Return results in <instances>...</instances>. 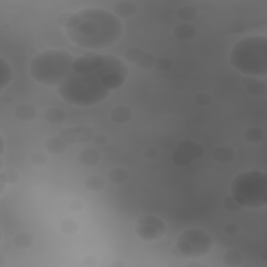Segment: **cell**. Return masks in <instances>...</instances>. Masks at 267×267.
<instances>
[{
    "label": "cell",
    "instance_id": "6da1fadb",
    "mask_svg": "<svg viewBox=\"0 0 267 267\" xmlns=\"http://www.w3.org/2000/svg\"><path fill=\"white\" fill-rule=\"evenodd\" d=\"M130 69L114 54L92 53L75 57L70 73L57 87L64 101L76 107H94L121 88Z\"/></svg>",
    "mask_w": 267,
    "mask_h": 267
},
{
    "label": "cell",
    "instance_id": "7a4b0ae2",
    "mask_svg": "<svg viewBox=\"0 0 267 267\" xmlns=\"http://www.w3.org/2000/svg\"><path fill=\"white\" fill-rule=\"evenodd\" d=\"M65 33L77 47L101 50L117 43L123 32L121 20L104 8H84L68 18Z\"/></svg>",
    "mask_w": 267,
    "mask_h": 267
},
{
    "label": "cell",
    "instance_id": "3957f363",
    "mask_svg": "<svg viewBox=\"0 0 267 267\" xmlns=\"http://www.w3.org/2000/svg\"><path fill=\"white\" fill-rule=\"evenodd\" d=\"M229 61L234 69L248 77H264L267 74V38L248 36L232 47Z\"/></svg>",
    "mask_w": 267,
    "mask_h": 267
},
{
    "label": "cell",
    "instance_id": "277c9868",
    "mask_svg": "<svg viewBox=\"0 0 267 267\" xmlns=\"http://www.w3.org/2000/svg\"><path fill=\"white\" fill-rule=\"evenodd\" d=\"M74 60L72 53L65 49H47L32 57L29 71L39 84L59 87L70 73Z\"/></svg>",
    "mask_w": 267,
    "mask_h": 267
},
{
    "label": "cell",
    "instance_id": "5b68a950",
    "mask_svg": "<svg viewBox=\"0 0 267 267\" xmlns=\"http://www.w3.org/2000/svg\"><path fill=\"white\" fill-rule=\"evenodd\" d=\"M231 196L247 209H259L267 204V175L261 170L243 171L231 184Z\"/></svg>",
    "mask_w": 267,
    "mask_h": 267
},
{
    "label": "cell",
    "instance_id": "8992f818",
    "mask_svg": "<svg viewBox=\"0 0 267 267\" xmlns=\"http://www.w3.org/2000/svg\"><path fill=\"white\" fill-rule=\"evenodd\" d=\"M175 248L183 259H199L205 257L213 248V238L209 232L201 228L183 231L176 240Z\"/></svg>",
    "mask_w": 267,
    "mask_h": 267
},
{
    "label": "cell",
    "instance_id": "52a82bcc",
    "mask_svg": "<svg viewBox=\"0 0 267 267\" xmlns=\"http://www.w3.org/2000/svg\"><path fill=\"white\" fill-rule=\"evenodd\" d=\"M165 232V222L155 214L142 215L136 222L135 233L145 242H153L161 239L164 236Z\"/></svg>",
    "mask_w": 267,
    "mask_h": 267
},
{
    "label": "cell",
    "instance_id": "ba28073f",
    "mask_svg": "<svg viewBox=\"0 0 267 267\" xmlns=\"http://www.w3.org/2000/svg\"><path fill=\"white\" fill-rule=\"evenodd\" d=\"M95 131L89 125H78L63 129L59 136L67 143V145L84 144L93 141L95 136Z\"/></svg>",
    "mask_w": 267,
    "mask_h": 267
},
{
    "label": "cell",
    "instance_id": "9c48e42d",
    "mask_svg": "<svg viewBox=\"0 0 267 267\" xmlns=\"http://www.w3.org/2000/svg\"><path fill=\"white\" fill-rule=\"evenodd\" d=\"M124 57L127 62H130L138 68L144 69V70L154 68L157 60V57L154 54L138 47V46L127 48L124 52Z\"/></svg>",
    "mask_w": 267,
    "mask_h": 267
},
{
    "label": "cell",
    "instance_id": "30bf717a",
    "mask_svg": "<svg viewBox=\"0 0 267 267\" xmlns=\"http://www.w3.org/2000/svg\"><path fill=\"white\" fill-rule=\"evenodd\" d=\"M178 148L187 155L193 162L202 159L205 155L204 147L200 143L190 140V139H185V140L180 141Z\"/></svg>",
    "mask_w": 267,
    "mask_h": 267
},
{
    "label": "cell",
    "instance_id": "8fae6325",
    "mask_svg": "<svg viewBox=\"0 0 267 267\" xmlns=\"http://www.w3.org/2000/svg\"><path fill=\"white\" fill-rule=\"evenodd\" d=\"M109 117L114 123L126 124V123H129L133 119L134 113L129 107L123 106V104H120V106L114 107L110 111Z\"/></svg>",
    "mask_w": 267,
    "mask_h": 267
},
{
    "label": "cell",
    "instance_id": "7c38bea8",
    "mask_svg": "<svg viewBox=\"0 0 267 267\" xmlns=\"http://www.w3.org/2000/svg\"><path fill=\"white\" fill-rule=\"evenodd\" d=\"M243 85H245L246 91L249 95L259 97L264 95L266 93V85L262 80H259L257 77H248L243 78Z\"/></svg>",
    "mask_w": 267,
    "mask_h": 267
},
{
    "label": "cell",
    "instance_id": "4fadbf2b",
    "mask_svg": "<svg viewBox=\"0 0 267 267\" xmlns=\"http://www.w3.org/2000/svg\"><path fill=\"white\" fill-rule=\"evenodd\" d=\"M197 34V29L191 23H181L173 28V36L181 42H189Z\"/></svg>",
    "mask_w": 267,
    "mask_h": 267
},
{
    "label": "cell",
    "instance_id": "5bb4252c",
    "mask_svg": "<svg viewBox=\"0 0 267 267\" xmlns=\"http://www.w3.org/2000/svg\"><path fill=\"white\" fill-rule=\"evenodd\" d=\"M15 117L22 122H29L38 117V110L30 103H21L16 108Z\"/></svg>",
    "mask_w": 267,
    "mask_h": 267
},
{
    "label": "cell",
    "instance_id": "9a60e30c",
    "mask_svg": "<svg viewBox=\"0 0 267 267\" xmlns=\"http://www.w3.org/2000/svg\"><path fill=\"white\" fill-rule=\"evenodd\" d=\"M77 160L80 165L86 167H93L99 163L101 160V155L98 150L94 148H86L78 154Z\"/></svg>",
    "mask_w": 267,
    "mask_h": 267
},
{
    "label": "cell",
    "instance_id": "2e32d148",
    "mask_svg": "<svg viewBox=\"0 0 267 267\" xmlns=\"http://www.w3.org/2000/svg\"><path fill=\"white\" fill-rule=\"evenodd\" d=\"M44 120L50 125H60L67 119V112L59 107H51L43 114Z\"/></svg>",
    "mask_w": 267,
    "mask_h": 267
},
{
    "label": "cell",
    "instance_id": "e0dca14e",
    "mask_svg": "<svg viewBox=\"0 0 267 267\" xmlns=\"http://www.w3.org/2000/svg\"><path fill=\"white\" fill-rule=\"evenodd\" d=\"M137 5L132 1H119L114 5L113 13L119 19H129L136 15Z\"/></svg>",
    "mask_w": 267,
    "mask_h": 267
},
{
    "label": "cell",
    "instance_id": "ac0fdd59",
    "mask_svg": "<svg viewBox=\"0 0 267 267\" xmlns=\"http://www.w3.org/2000/svg\"><path fill=\"white\" fill-rule=\"evenodd\" d=\"M236 158L235 150L230 146H219L214 149L213 159L220 164H229L232 163Z\"/></svg>",
    "mask_w": 267,
    "mask_h": 267
},
{
    "label": "cell",
    "instance_id": "d6986e66",
    "mask_svg": "<svg viewBox=\"0 0 267 267\" xmlns=\"http://www.w3.org/2000/svg\"><path fill=\"white\" fill-rule=\"evenodd\" d=\"M0 74H1V82H0V90L3 91L14 79V70L10 64L1 57L0 59Z\"/></svg>",
    "mask_w": 267,
    "mask_h": 267
},
{
    "label": "cell",
    "instance_id": "ffe728a7",
    "mask_svg": "<svg viewBox=\"0 0 267 267\" xmlns=\"http://www.w3.org/2000/svg\"><path fill=\"white\" fill-rule=\"evenodd\" d=\"M45 147L50 154L57 156V155L64 154L68 148V145L60 136H56L47 140V142H46L45 144Z\"/></svg>",
    "mask_w": 267,
    "mask_h": 267
},
{
    "label": "cell",
    "instance_id": "44dd1931",
    "mask_svg": "<svg viewBox=\"0 0 267 267\" xmlns=\"http://www.w3.org/2000/svg\"><path fill=\"white\" fill-rule=\"evenodd\" d=\"M33 237L27 232H20L13 238V245L20 251L29 250L33 246Z\"/></svg>",
    "mask_w": 267,
    "mask_h": 267
},
{
    "label": "cell",
    "instance_id": "7402d4cb",
    "mask_svg": "<svg viewBox=\"0 0 267 267\" xmlns=\"http://www.w3.org/2000/svg\"><path fill=\"white\" fill-rule=\"evenodd\" d=\"M245 261V257L241 252L238 250H229L227 251L223 256V262L226 266L230 267H236L242 265Z\"/></svg>",
    "mask_w": 267,
    "mask_h": 267
},
{
    "label": "cell",
    "instance_id": "603a6c76",
    "mask_svg": "<svg viewBox=\"0 0 267 267\" xmlns=\"http://www.w3.org/2000/svg\"><path fill=\"white\" fill-rule=\"evenodd\" d=\"M243 139L251 144H257L263 141L264 133L258 126H250L242 134Z\"/></svg>",
    "mask_w": 267,
    "mask_h": 267
},
{
    "label": "cell",
    "instance_id": "cb8c5ba5",
    "mask_svg": "<svg viewBox=\"0 0 267 267\" xmlns=\"http://www.w3.org/2000/svg\"><path fill=\"white\" fill-rule=\"evenodd\" d=\"M130 173L123 167H114L108 172V179L115 185H122L127 182Z\"/></svg>",
    "mask_w": 267,
    "mask_h": 267
},
{
    "label": "cell",
    "instance_id": "d4e9b609",
    "mask_svg": "<svg viewBox=\"0 0 267 267\" xmlns=\"http://www.w3.org/2000/svg\"><path fill=\"white\" fill-rule=\"evenodd\" d=\"M84 186L90 192H100L106 187V182L99 176H90L85 180Z\"/></svg>",
    "mask_w": 267,
    "mask_h": 267
},
{
    "label": "cell",
    "instance_id": "484cf974",
    "mask_svg": "<svg viewBox=\"0 0 267 267\" xmlns=\"http://www.w3.org/2000/svg\"><path fill=\"white\" fill-rule=\"evenodd\" d=\"M177 15L184 23H190L199 16V10L192 5H184L178 9Z\"/></svg>",
    "mask_w": 267,
    "mask_h": 267
},
{
    "label": "cell",
    "instance_id": "4316f807",
    "mask_svg": "<svg viewBox=\"0 0 267 267\" xmlns=\"http://www.w3.org/2000/svg\"><path fill=\"white\" fill-rule=\"evenodd\" d=\"M171 161L173 164L179 167H187L193 163V161L179 148H177L175 152L172 153Z\"/></svg>",
    "mask_w": 267,
    "mask_h": 267
},
{
    "label": "cell",
    "instance_id": "83f0119b",
    "mask_svg": "<svg viewBox=\"0 0 267 267\" xmlns=\"http://www.w3.org/2000/svg\"><path fill=\"white\" fill-rule=\"evenodd\" d=\"M60 230L65 235H73L78 232L79 224L76 222V220H73L70 218L64 219L60 224Z\"/></svg>",
    "mask_w": 267,
    "mask_h": 267
},
{
    "label": "cell",
    "instance_id": "f1b7e54d",
    "mask_svg": "<svg viewBox=\"0 0 267 267\" xmlns=\"http://www.w3.org/2000/svg\"><path fill=\"white\" fill-rule=\"evenodd\" d=\"M0 179H3L7 184H16L20 180V172L16 168L7 167L5 169H1Z\"/></svg>",
    "mask_w": 267,
    "mask_h": 267
},
{
    "label": "cell",
    "instance_id": "f546056e",
    "mask_svg": "<svg viewBox=\"0 0 267 267\" xmlns=\"http://www.w3.org/2000/svg\"><path fill=\"white\" fill-rule=\"evenodd\" d=\"M172 67H173V61L166 56L157 57L155 66H154V68H156L158 71H161V72L170 71Z\"/></svg>",
    "mask_w": 267,
    "mask_h": 267
},
{
    "label": "cell",
    "instance_id": "4dcf8cb0",
    "mask_svg": "<svg viewBox=\"0 0 267 267\" xmlns=\"http://www.w3.org/2000/svg\"><path fill=\"white\" fill-rule=\"evenodd\" d=\"M212 97L209 94L208 92H199L193 96V102L196 104L197 107H207L211 103Z\"/></svg>",
    "mask_w": 267,
    "mask_h": 267
},
{
    "label": "cell",
    "instance_id": "1f68e13d",
    "mask_svg": "<svg viewBox=\"0 0 267 267\" xmlns=\"http://www.w3.org/2000/svg\"><path fill=\"white\" fill-rule=\"evenodd\" d=\"M224 206H225L227 211L232 212V213L240 212L242 210V209H243L231 195H229V196L226 197L225 201H224Z\"/></svg>",
    "mask_w": 267,
    "mask_h": 267
},
{
    "label": "cell",
    "instance_id": "d6a6232c",
    "mask_svg": "<svg viewBox=\"0 0 267 267\" xmlns=\"http://www.w3.org/2000/svg\"><path fill=\"white\" fill-rule=\"evenodd\" d=\"M47 161H48L47 156H46L43 153H36V154H33L31 156V159H30L31 164H33L34 166H37V167L44 166L46 163H47Z\"/></svg>",
    "mask_w": 267,
    "mask_h": 267
},
{
    "label": "cell",
    "instance_id": "836d02e7",
    "mask_svg": "<svg viewBox=\"0 0 267 267\" xmlns=\"http://www.w3.org/2000/svg\"><path fill=\"white\" fill-rule=\"evenodd\" d=\"M143 156L148 161H154V160H156V159L159 158L160 152H159L157 147H155V146H149V147H147V148L144 149Z\"/></svg>",
    "mask_w": 267,
    "mask_h": 267
},
{
    "label": "cell",
    "instance_id": "e575fe53",
    "mask_svg": "<svg viewBox=\"0 0 267 267\" xmlns=\"http://www.w3.org/2000/svg\"><path fill=\"white\" fill-rule=\"evenodd\" d=\"M93 142H94L96 145L104 146V145H107L109 143V137L106 134H103V133L95 134L94 139H93Z\"/></svg>",
    "mask_w": 267,
    "mask_h": 267
},
{
    "label": "cell",
    "instance_id": "d590c367",
    "mask_svg": "<svg viewBox=\"0 0 267 267\" xmlns=\"http://www.w3.org/2000/svg\"><path fill=\"white\" fill-rule=\"evenodd\" d=\"M69 209H70V211H72L74 213H79L85 209V205L82 201L74 200L70 204H69Z\"/></svg>",
    "mask_w": 267,
    "mask_h": 267
},
{
    "label": "cell",
    "instance_id": "8d00e7d4",
    "mask_svg": "<svg viewBox=\"0 0 267 267\" xmlns=\"http://www.w3.org/2000/svg\"><path fill=\"white\" fill-rule=\"evenodd\" d=\"M224 231H225V233L228 235H234L238 232V226L236 224H233V223H229V224L225 225Z\"/></svg>",
    "mask_w": 267,
    "mask_h": 267
},
{
    "label": "cell",
    "instance_id": "74e56055",
    "mask_svg": "<svg viewBox=\"0 0 267 267\" xmlns=\"http://www.w3.org/2000/svg\"><path fill=\"white\" fill-rule=\"evenodd\" d=\"M84 263H85V265H87V266H94V265H96V259H95V257L89 256V257H86V258H85Z\"/></svg>",
    "mask_w": 267,
    "mask_h": 267
},
{
    "label": "cell",
    "instance_id": "f35d334b",
    "mask_svg": "<svg viewBox=\"0 0 267 267\" xmlns=\"http://www.w3.org/2000/svg\"><path fill=\"white\" fill-rule=\"evenodd\" d=\"M186 267H207L206 264L201 263V262H196V261H190L188 263L185 264Z\"/></svg>",
    "mask_w": 267,
    "mask_h": 267
},
{
    "label": "cell",
    "instance_id": "ab89813d",
    "mask_svg": "<svg viewBox=\"0 0 267 267\" xmlns=\"http://www.w3.org/2000/svg\"><path fill=\"white\" fill-rule=\"evenodd\" d=\"M0 144H1V158L3 157V154L5 152V140H4V136L1 134L0 135Z\"/></svg>",
    "mask_w": 267,
    "mask_h": 267
},
{
    "label": "cell",
    "instance_id": "60d3db41",
    "mask_svg": "<svg viewBox=\"0 0 267 267\" xmlns=\"http://www.w3.org/2000/svg\"><path fill=\"white\" fill-rule=\"evenodd\" d=\"M125 265L126 264L124 262H122L121 260H117V261H115L111 264L112 267H125Z\"/></svg>",
    "mask_w": 267,
    "mask_h": 267
},
{
    "label": "cell",
    "instance_id": "b9f144b4",
    "mask_svg": "<svg viewBox=\"0 0 267 267\" xmlns=\"http://www.w3.org/2000/svg\"><path fill=\"white\" fill-rule=\"evenodd\" d=\"M2 101L5 103H11L14 101V97L11 95H5L2 97Z\"/></svg>",
    "mask_w": 267,
    "mask_h": 267
},
{
    "label": "cell",
    "instance_id": "7bdbcfd3",
    "mask_svg": "<svg viewBox=\"0 0 267 267\" xmlns=\"http://www.w3.org/2000/svg\"><path fill=\"white\" fill-rule=\"evenodd\" d=\"M4 265H5V259L2 255H0V267H4Z\"/></svg>",
    "mask_w": 267,
    "mask_h": 267
}]
</instances>
